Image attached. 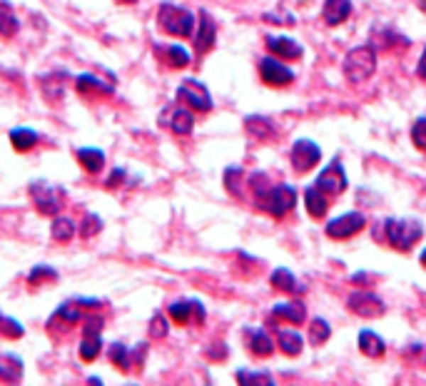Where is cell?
<instances>
[{
  "mask_svg": "<svg viewBox=\"0 0 426 386\" xmlns=\"http://www.w3.org/2000/svg\"><path fill=\"white\" fill-rule=\"evenodd\" d=\"M379 239H386L396 252H409L424 234V224L414 217H389L379 224Z\"/></svg>",
  "mask_w": 426,
  "mask_h": 386,
  "instance_id": "cell-1",
  "label": "cell"
},
{
  "mask_svg": "<svg viewBox=\"0 0 426 386\" xmlns=\"http://www.w3.org/2000/svg\"><path fill=\"white\" fill-rule=\"evenodd\" d=\"M158 23L165 33L175 38H192L195 35V16L182 6L163 3L158 11Z\"/></svg>",
  "mask_w": 426,
  "mask_h": 386,
  "instance_id": "cell-2",
  "label": "cell"
},
{
  "mask_svg": "<svg viewBox=\"0 0 426 386\" xmlns=\"http://www.w3.org/2000/svg\"><path fill=\"white\" fill-rule=\"evenodd\" d=\"M28 189H31L33 204L38 207V212L48 214V217H58V212L62 209V202H65V189L60 184L48 182V180H36Z\"/></svg>",
  "mask_w": 426,
  "mask_h": 386,
  "instance_id": "cell-3",
  "label": "cell"
},
{
  "mask_svg": "<svg viewBox=\"0 0 426 386\" xmlns=\"http://www.w3.org/2000/svg\"><path fill=\"white\" fill-rule=\"evenodd\" d=\"M376 70V53L374 48L369 45H359L351 48L344 57V75L349 77L351 82H364L374 75Z\"/></svg>",
  "mask_w": 426,
  "mask_h": 386,
  "instance_id": "cell-4",
  "label": "cell"
},
{
  "mask_svg": "<svg viewBox=\"0 0 426 386\" xmlns=\"http://www.w3.org/2000/svg\"><path fill=\"white\" fill-rule=\"evenodd\" d=\"M297 204V192L292 184H272V187L267 189V194L262 197V202H259V207L264 209V212H269L272 217L282 219L287 212H292V207Z\"/></svg>",
  "mask_w": 426,
  "mask_h": 386,
  "instance_id": "cell-5",
  "label": "cell"
},
{
  "mask_svg": "<svg viewBox=\"0 0 426 386\" xmlns=\"http://www.w3.org/2000/svg\"><path fill=\"white\" fill-rule=\"evenodd\" d=\"M315 184L327 194V197H337L349 187V180H346V170L342 167V160L334 158L324 170L320 172V177L315 180Z\"/></svg>",
  "mask_w": 426,
  "mask_h": 386,
  "instance_id": "cell-6",
  "label": "cell"
},
{
  "mask_svg": "<svg viewBox=\"0 0 426 386\" xmlns=\"http://www.w3.org/2000/svg\"><path fill=\"white\" fill-rule=\"evenodd\" d=\"M346 307H349V311H354L356 316H364V319H376V316H381L386 311V304L381 302V297L366 290L351 292L346 297Z\"/></svg>",
  "mask_w": 426,
  "mask_h": 386,
  "instance_id": "cell-7",
  "label": "cell"
},
{
  "mask_svg": "<svg viewBox=\"0 0 426 386\" xmlns=\"http://www.w3.org/2000/svg\"><path fill=\"white\" fill-rule=\"evenodd\" d=\"M290 160H292V167H295L297 172H310V170H315L317 165H320L322 150H320V145H317L315 140L302 138V140H297V143L292 145Z\"/></svg>",
  "mask_w": 426,
  "mask_h": 386,
  "instance_id": "cell-8",
  "label": "cell"
},
{
  "mask_svg": "<svg viewBox=\"0 0 426 386\" xmlns=\"http://www.w3.org/2000/svg\"><path fill=\"white\" fill-rule=\"evenodd\" d=\"M178 97L190 110H197V112H209L214 107L212 95H209V90L200 80H185L182 85L178 87Z\"/></svg>",
  "mask_w": 426,
  "mask_h": 386,
  "instance_id": "cell-9",
  "label": "cell"
},
{
  "mask_svg": "<svg viewBox=\"0 0 426 386\" xmlns=\"http://www.w3.org/2000/svg\"><path fill=\"white\" fill-rule=\"evenodd\" d=\"M366 227V217L361 212H344L339 217L327 222V237L332 239H349Z\"/></svg>",
  "mask_w": 426,
  "mask_h": 386,
  "instance_id": "cell-10",
  "label": "cell"
},
{
  "mask_svg": "<svg viewBox=\"0 0 426 386\" xmlns=\"http://www.w3.org/2000/svg\"><path fill=\"white\" fill-rule=\"evenodd\" d=\"M259 77L272 87H284L295 80V72L277 57H262L259 60Z\"/></svg>",
  "mask_w": 426,
  "mask_h": 386,
  "instance_id": "cell-11",
  "label": "cell"
},
{
  "mask_svg": "<svg viewBox=\"0 0 426 386\" xmlns=\"http://www.w3.org/2000/svg\"><path fill=\"white\" fill-rule=\"evenodd\" d=\"M100 329H102V319L100 316H90L82 326V339H80V356L85 361H92L102 349V336H100Z\"/></svg>",
  "mask_w": 426,
  "mask_h": 386,
  "instance_id": "cell-12",
  "label": "cell"
},
{
  "mask_svg": "<svg viewBox=\"0 0 426 386\" xmlns=\"http://www.w3.org/2000/svg\"><path fill=\"white\" fill-rule=\"evenodd\" d=\"M170 316H173V321H178V324H190V321L202 324L204 307H202V302H197V299H180V302H173V304H170Z\"/></svg>",
  "mask_w": 426,
  "mask_h": 386,
  "instance_id": "cell-13",
  "label": "cell"
},
{
  "mask_svg": "<svg viewBox=\"0 0 426 386\" xmlns=\"http://www.w3.org/2000/svg\"><path fill=\"white\" fill-rule=\"evenodd\" d=\"M264 43H267L272 55L284 57V60H302V55H305V48L290 35H267Z\"/></svg>",
  "mask_w": 426,
  "mask_h": 386,
  "instance_id": "cell-14",
  "label": "cell"
},
{
  "mask_svg": "<svg viewBox=\"0 0 426 386\" xmlns=\"http://www.w3.org/2000/svg\"><path fill=\"white\" fill-rule=\"evenodd\" d=\"M163 125H168L175 135H190L195 127V115L190 107H170L163 112Z\"/></svg>",
  "mask_w": 426,
  "mask_h": 386,
  "instance_id": "cell-15",
  "label": "cell"
},
{
  "mask_svg": "<svg viewBox=\"0 0 426 386\" xmlns=\"http://www.w3.org/2000/svg\"><path fill=\"white\" fill-rule=\"evenodd\" d=\"M155 55H158L165 65L175 67V70H182V67H187L190 62H192L187 48L175 45V43H173V45H158V48H155Z\"/></svg>",
  "mask_w": 426,
  "mask_h": 386,
  "instance_id": "cell-16",
  "label": "cell"
},
{
  "mask_svg": "<svg viewBox=\"0 0 426 386\" xmlns=\"http://www.w3.org/2000/svg\"><path fill=\"white\" fill-rule=\"evenodd\" d=\"M214 40H217V26H214L212 16L202 13V16H200V28H197V33H195V50L197 53L212 50Z\"/></svg>",
  "mask_w": 426,
  "mask_h": 386,
  "instance_id": "cell-17",
  "label": "cell"
},
{
  "mask_svg": "<svg viewBox=\"0 0 426 386\" xmlns=\"http://www.w3.org/2000/svg\"><path fill=\"white\" fill-rule=\"evenodd\" d=\"M351 16V0H327L322 8V21L327 26H342Z\"/></svg>",
  "mask_w": 426,
  "mask_h": 386,
  "instance_id": "cell-18",
  "label": "cell"
},
{
  "mask_svg": "<svg viewBox=\"0 0 426 386\" xmlns=\"http://www.w3.org/2000/svg\"><path fill=\"white\" fill-rule=\"evenodd\" d=\"M305 204H307L310 217L315 219H322L327 214V209H329V199H327V194L322 192L317 184H310V187L305 189Z\"/></svg>",
  "mask_w": 426,
  "mask_h": 386,
  "instance_id": "cell-19",
  "label": "cell"
},
{
  "mask_svg": "<svg viewBox=\"0 0 426 386\" xmlns=\"http://www.w3.org/2000/svg\"><path fill=\"white\" fill-rule=\"evenodd\" d=\"M75 87H77V92H82V95H112V90H115L112 82H102L100 77L90 75V72L77 77Z\"/></svg>",
  "mask_w": 426,
  "mask_h": 386,
  "instance_id": "cell-20",
  "label": "cell"
},
{
  "mask_svg": "<svg viewBox=\"0 0 426 386\" xmlns=\"http://www.w3.org/2000/svg\"><path fill=\"white\" fill-rule=\"evenodd\" d=\"M75 158L87 175H97L102 167H105V153L97 150V148H80L75 153Z\"/></svg>",
  "mask_w": 426,
  "mask_h": 386,
  "instance_id": "cell-21",
  "label": "cell"
},
{
  "mask_svg": "<svg viewBox=\"0 0 426 386\" xmlns=\"http://www.w3.org/2000/svg\"><path fill=\"white\" fill-rule=\"evenodd\" d=\"M23 379V359L16 354H0V381L16 384Z\"/></svg>",
  "mask_w": 426,
  "mask_h": 386,
  "instance_id": "cell-22",
  "label": "cell"
},
{
  "mask_svg": "<svg viewBox=\"0 0 426 386\" xmlns=\"http://www.w3.org/2000/svg\"><path fill=\"white\" fill-rule=\"evenodd\" d=\"M247 346L254 356H269L274 351L272 336L264 329H247Z\"/></svg>",
  "mask_w": 426,
  "mask_h": 386,
  "instance_id": "cell-23",
  "label": "cell"
},
{
  "mask_svg": "<svg viewBox=\"0 0 426 386\" xmlns=\"http://www.w3.org/2000/svg\"><path fill=\"white\" fill-rule=\"evenodd\" d=\"M384 349H386L384 339H381L376 331H371V329L359 331V351L361 354L371 356V359H379V356L384 354Z\"/></svg>",
  "mask_w": 426,
  "mask_h": 386,
  "instance_id": "cell-24",
  "label": "cell"
},
{
  "mask_svg": "<svg viewBox=\"0 0 426 386\" xmlns=\"http://www.w3.org/2000/svg\"><path fill=\"white\" fill-rule=\"evenodd\" d=\"M277 344L287 356H297V354H302V349H305V336L295 329H282L277 334Z\"/></svg>",
  "mask_w": 426,
  "mask_h": 386,
  "instance_id": "cell-25",
  "label": "cell"
},
{
  "mask_svg": "<svg viewBox=\"0 0 426 386\" xmlns=\"http://www.w3.org/2000/svg\"><path fill=\"white\" fill-rule=\"evenodd\" d=\"M272 314L279 316V319L292 321V324H302L307 319V307L302 302H282V304L274 307Z\"/></svg>",
  "mask_w": 426,
  "mask_h": 386,
  "instance_id": "cell-26",
  "label": "cell"
},
{
  "mask_svg": "<svg viewBox=\"0 0 426 386\" xmlns=\"http://www.w3.org/2000/svg\"><path fill=\"white\" fill-rule=\"evenodd\" d=\"M38 140H40V135L36 130H31V127H16V130H11V145L18 153H31L38 145Z\"/></svg>",
  "mask_w": 426,
  "mask_h": 386,
  "instance_id": "cell-27",
  "label": "cell"
},
{
  "mask_svg": "<svg viewBox=\"0 0 426 386\" xmlns=\"http://www.w3.org/2000/svg\"><path fill=\"white\" fill-rule=\"evenodd\" d=\"M269 282H272L274 290L282 292V294H295V292H302L300 287H297V277L292 275L287 267H277V270L272 272V277H269Z\"/></svg>",
  "mask_w": 426,
  "mask_h": 386,
  "instance_id": "cell-28",
  "label": "cell"
},
{
  "mask_svg": "<svg viewBox=\"0 0 426 386\" xmlns=\"http://www.w3.org/2000/svg\"><path fill=\"white\" fill-rule=\"evenodd\" d=\"M244 127H247V133L254 135L257 140L274 138V133H277L272 120H267V117H262V115H249L247 120H244Z\"/></svg>",
  "mask_w": 426,
  "mask_h": 386,
  "instance_id": "cell-29",
  "label": "cell"
},
{
  "mask_svg": "<svg viewBox=\"0 0 426 386\" xmlns=\"http://www.w3.org/2000/svg\"><path fill=\"white\" fill-rule=\"evenodd\" d=\"M75 219L70 217H55L53 219V227H50V234L55 242H70L72 237H75Z\"/></svg>",
  "mask_w": 426,
  "mask_h": 386,
  "instance_id": "cell-30",
  "label": "cell"
},
{
  "mask_svg": "<svg viewBox=\"0 0 426 386\" xmlns=\"http://www.w3.org/2000/svg\"><path fill=\"white\" fill-rule=\"evenodd\" d=\"M21 28L18 23V16L13 13V8L8 3H0V35L3 38H13Z\"/></svg>",
  "mask_w": 426,
  "mask_h": 386,
  "instance_id": "cell-31",
  "label": "cell"
},
{
  "mask_svg": "<svg viewBox=\"0 0 426 386\" xmlns=\"http://www.w3.org/2000/svg\"><path fill=\"white\" fill-rule=\"evenodd\" d=\"M110 361L117 366V369L122 371H130L132 369V351L127 349L125 344H120V341H115V344H110Z\"/></svg>",
  "mask_w": 426,
  "mask_h": 386,
  "instance_id": "cell-32",
  "label": "cell"
},
{
  "mask_svg": "<svg viewBox=\"0 0 426 386\" xmlns=\"http://www.w3.org/2000/svg\"><path fill=\"white\" fill-rule=\"evenodd\" d=\"M332 334V326L327 324V319H322V316H315V319L310 321V339L312 344H324L327 339H329Z\"/></svg>",
  "mask_w": 426,
  "mask_h": 386,
  "instance_id": "cell-33",
  "label": "cell"
},
{
  "mask_svg": "<svg viewBox=\"0 0 426 386\" xmlns=\"http://www.w3.org/2000/svg\"><path fill=\"white\" fill-rule=\"evenodd\" d=\"M242 182H247V177H244V172L239 167H229L227 172H224V187H227L234 197H242Z\"/></svg>",
  "mask_w": 426,
  "mask_h": 386,
  "instance_id": "cell-34",
  "label": "cell"
},
{
  "mask_svg": "<svg viewBox=\"0 0 426 386\" xmlns=\"http://www.w3.org/2000/svg\"><path fill=\"white\" fill-rule=\"evenodd\" d=\"M0 334L8 336V339H21V336L26 334V329H23L21 321L13 319V316H3V319H0Z\"/></svg>",
  "mask_w": 426,
  "mask_h": 386,
  "instance_id": "cell-35",
  "label": "cell"
},
{
  "mask_svg": "<svg viewBox=\"0 0 426 386\" xmlns=\"http://www.w3.org/2000/svg\"><path fill=\"white\" fill-rule=\"evenodd\" d=\"M237 381L239 384H274V379L267 374V371H237Z\"/></svg>",
  "mask_w": 426,
  "mask_h": 386,
  "instance_id": "cell-36",
  "label": "cell"
},
{
  "mask_svg": "<svg viewBox=\"0 0 426 386\" xmlns=\"http://www.w3.org/2000/svg\"><path fill=\"white\" fill-rule=\"evenodd\" d=\"M100 229H102V219L97 217V214H85V217H82V222H80V227H77V232L87 239V237H95Z\"/></svg>",
  "mask_w": 426,
  "mask_h": 386,
  "instance_id": "cell-37",
  "label": "cell"
},
{
  "mask_svg": "<svg viewBox=\"0 0 426 386\" xmlns=\"http://www.w3.org/2000/svg\"><path fill=\"white\" fill-rule=\"evenodd\" d=\"M58 277V272L53 270V267H48V265H38L36 270L31 272V277H28V282H31L33 287L36 285H43V282H53Z\"/></svg>",
  "mask_w": 426,
  "mask_h": 386,
  "instance_id": "cell-38",
  "label": "cell"
},
{
  "mask_svg": "<svg viewBox=\"0 0 426 386\" xmlns=\"http://www.w3.org/2000/svg\"><path fill=\"white\" fill-rule=\"evenodd\" d=\"M411 140H414V145L421 153H426V115H421L419 120L414 122V127H411Z\"/></svg>",
  "mask_w": 426,
  "mask_h": 386,
  "instance_id": "cell-39",
  "label": "cell"
},
{
  "mask_svg": "<svg viewBox=\"0 0 426 386\" xmlns=\"http://www.w3.org/2000/svg\"><path fill=\"white\" fill-rule=\"evenodd\" d=\"M168 331H170L168 316H163L158 311V314L153 316V321H150V336H155V339H163V336H168Z\"/></svg>",
  "mask_w": 426,
  "mask_h": 386,
  "instance_id": "cell-40",
  "label": "cell"
},
{
  "mask_svg": "<svg viewBox=\"0 0 426 386\" xmlns=\"http://www.w3.org/2000/svg\"><path fill=\"white\" fill-rule=\"evenodd\" d=\"M122 182H125V170H112V175H110V180L105 182V187L112 189L115 184H122Z\"/></svg>",
  "mask_w": 426,
  "mask_h": 386,
  "instance_id": "cell-41",
  "label": "cell"
},
{
  "mask_svg": "<svg viewBox=\"0 0 426 386\" xmlns=\"http://www.w3.org/2000/svg\"><path fill=\"white\" fill-rule=\"evenodd\" d=\"M416 75H419L421 80H426V48H424V53H421V57H419V65H416Z\"/></svg>",
  "mask_w": 426,
  "mask_h": 386,
  "instance_id": "cell-42",
  "label": "cell"
},
{
  "mask_svg": "<svg viewBox=\"0 0 426 386\" xmlns=\"http://www.w3.org/2000/svg\"><path fill=\"white\" fill-rule=\"evenodd\" d=\"M419 262H421V267H426V249L421 252V257H419Z\"/></svg>",
  "mask_w": 426,
  "mask_h": 386,
  "instance_id": "cell-43",
  "label": "cell"
},
{
  "mask_svg": "<svg viewBox=\"0 0 426 386\" xmlns=\"http://www.w3.org/2000/svg\"><path fill=\"white\" fill-rule=\"evenodd\" d=\"M120 3H137V0H120Z\"/></svg>",
  "mask_w": 426,
  "mask_h": 386,
  "instance_id": "cell-44",
  "label": "cell"
},
{
  "mask_svg": "<svg viewBox=\"0 0 426 386\" xmlns=\"http://www.w3.org/2000/svg\"><path fill=\"white\" fill-rule=\"evenodd\" d=\"M0 319H3V314H0Z\"/></svg>",
  "mask_w": 426,
  "mask_h": 386,
  "instance_id": "cell-45",
  "label": "cell"
}]
</instances>
